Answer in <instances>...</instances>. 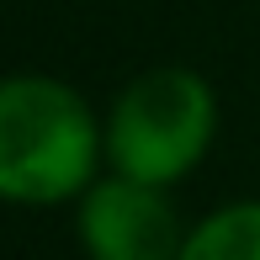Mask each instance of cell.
Here are the masks:
<instances>
[{"mask_svg": "<svg viewBox=\"0 0 260 260\" xmlns=\"http://www.w3.org/2000/svg\"><path fill=\"white\" fill-rule=\"evenodd\" d=\"M75 234L90 260H181L186 250V229L175 218L170 191L127 181L117 170L80 197Z\"/></svg>", "mask_w": 260, "mask_h": 260, "instance_id": "cell-3", "label": "cell"}, {"mask_svg": "<svg viewBox=\"0 0 260 260\" xmlns=\"http://www.w3.org/2000/svg\"><path fill=\"white\" fill-rule=\"evenodd\" d=\"M181 260H260V202H229L186 234Z\"/></svg>", "mask_w": 260, "mask_h": 260, "instance_id": "cell-4", "label": "cell"}, {"mask_svg": "<svg viewBox=\"0 0 260 260\" xmlns=\"http://www.w3.org/2000/svg\"><path fill=\"white\" fill-rule=\"evenodd\" d=\"M106 127L53 75H0V202L58 207L96 186Z\"/></svg>", "mask_w": 260, "mask_h": 260, "instance_id": "cell-1", "label": "cell"}, {"mask_svg": "<svg viewBox=\"0 0 260 260\" xmlns=\"http://www.w3.org/2000/svg\"><path fill=\"white\" fill-rule=\"evenodd\" d=\"M106 165L127 181L170 191L197 170L218 133V96L197 69L165 64L127 80L106 112Z\"/></svg>", "mask_w": 260, "mask_h": 260, "instance_id": "cell-2", "label": "cell"}]
</instances>
